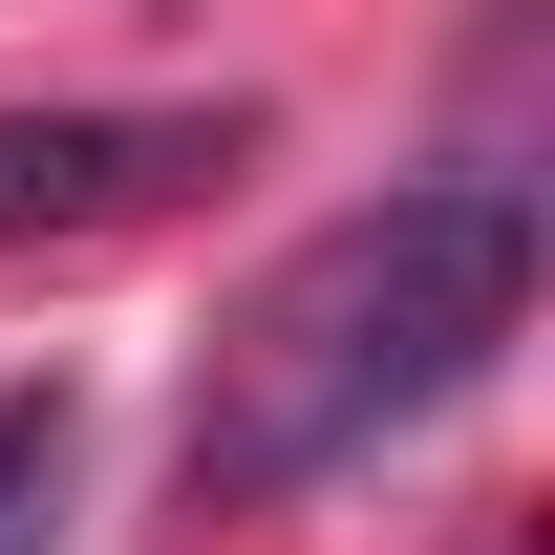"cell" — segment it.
Returning a JSON list of instances; mask_svg holds the SVG:
<instances>
[{
  "instance_id": "cell-3",
  "label": "cell",
  "mask_w": 555,
  "mask_h": 555,
  "mask_svg": "<svg viewBox=\"0 0 555 555\" xmlns=\"http://www.w3.org/2000/svg\"><path fill=\"white\" fill-rule=\"evenodd\" d=\"M65 513V385H0V555H43Z\"/></svg>"
},
{
  "instance_id": "cell-1",
  "label": "cell",
  "mask_w": 555,
  "mask_h": 555,
  "mask_svg": "<svg viewBox=\"0 0 555 555\" xmlns=\"http://www.w3.org/2000/svg\"><path fill=\"white\" fill-rule=\"evenodd\" d=\"M534 321V171H406V193L321 214L299 257L214 321V385H193V513H278V491L406 449L427 406H470L491 343Z\"/></svg>"
},
{
  "instance_id": "cell-2",
  "label": "cell",
  "mask_w": 555,
  "mask_h": 555,
  "mask_svg": "<svg viewBox=\"0 0 555 555\" xmlns=\"http://www.w3.org/2000/svg\"><path fill=\"white\" fill-rule=\"evenodd\" d=\"M214 150H235V107H0V257L22 235H107V214H150V193H193Z\"/></svg>"
}]
</instances>
